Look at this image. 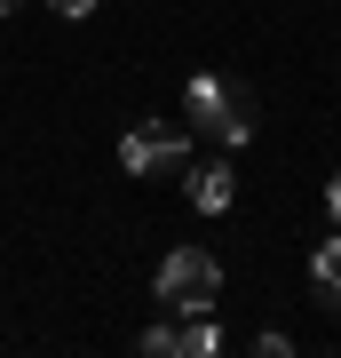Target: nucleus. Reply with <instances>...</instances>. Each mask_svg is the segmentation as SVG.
Wrapping results in <instances>:
<instances>
[{
	"label": "nucleus",
	"mask_w": 341,
	"mask_h": 358,
	"mask_svg": "<svg viewBox=\"0 0 341 358\" xmlns=\"http://www.w3.org/2000/svg\"><path fill=\"white\" fill-rule=\"evenodd\" d=\"M183 112H190V128L215 136V143H246L254 136V96L230 88V80H215V72H199L183 88Z\"/></svg>",
	"instance_id": "obj_1"
},
{
	"label": "nucleus",
	"mask_w": 341,
	"mask_h": 358,
	"mask_svg": "<svg viewBox=\"0 0 341 358\" xmlns=\"http://www.w3.org/2000/svg\"><path fill=\"white\" fill-rule=\"evenodd\" d=\"M119 167L127 176H190V128H175V120H143V128H127L119 136Z\"/></svg>",
	"instance_id": "obj_2"
},
{
	"label": "nucleus",
	"mask_w": 341,
	"mask_h": 358,
	"mask_svg": "<svg viewBox=\"0 0 341 358\" xmlns=\"http://www.w3.org/2000/svg\"><path fill=\"white\" fill-rule=\"evenodd\" d=\"M215 294H222V263L206 255V247H175V255L159 263V303H175V310H215Z\"/></svg>",
	"instance_id": "obj_3"
},
{
	"label": "nucleus",
	"mask_w": 341,
	"mask_h": 358,
	"mask_svg": "<svg viewBox=\"0 0 341 358\" xmlns=\"http://www.w3.org/2000/svg\"><path fill=\"white\" fill-rule=\"evenodd\" d=\"M230 199H238V176H230L222 159L215 167H190V207H199V215H222Z\"/></svg>",
	"instance_id": "obj_4"
},
{
	"label": "nucleus",
	"mask_w": 341,
	"mask_h": 358,
	"mask_svg": "<svg viewBox=\"0 0 341 358\" xmlns=\"http://www.w3.org/2000/svg\"><path fill=\"white\" fill-rule=\"evenodd\" d=\"M222 350V327L206 319V310H183V327H175V358H215Z\"/></svg>",
	"instance_id": "obj_5"
},
{
	"label": "nucleus",
	"mask_w": 341,
	"mask_h": 358,
	"mask_svg": "<svg viewBox=\"0 0 341 358\" xmlns=\"http://www.w3.org/2000/svg\"><path fill=\"white\" fill-rule=\"evenodd\" d=\"M310 287H317L326 310H341V239H326V247L310 255Z\"/></svg>",
	"instance_id": "obj_6"
},
{
	"label": "nucleus",
	"mask_w": 341,
	"mask_h": 358,
	"mask_svg": "<svg viewBox=\"0 0 341 358\" xmlns=\"http://www.w3.org/2000/svg\"><path fill=\"white\" fill-rule=\"evenodd\" d=\"M48 8H56V16H88L96 0H48Z\"/></svg>",
	"instance_id": "obj_7"
},
{
	"label": "nucleus",
	"mask_w": 341,
	"mask_h": 358,
	"mask_svg": "<svg viewBox=\"0 0 341 358\" xmlns=\"http://www.w3.org/2000/svg\"><path fill=\"white\" fill-rule=\"evenodd\" d=\"M326 207H333V223H341V176H333V183H326Z\"/></svg>",
	"instance_id": "obj_8"
},
{
	"label": "nucleus",
	"mask_w": 341,
	"mask_h": 358,
	"mask_svg": "<svg viewBox=\"0 0 341 358\" xmlns=\"http://www.w3.org/2000/svg\"><path fill=\"white\" fill-rule=\"evenodd\" d=\"M8 8H24V0H0V16H8Z\"/></svg>",
	"instance_id": "obj_9"
}]
</instances>
